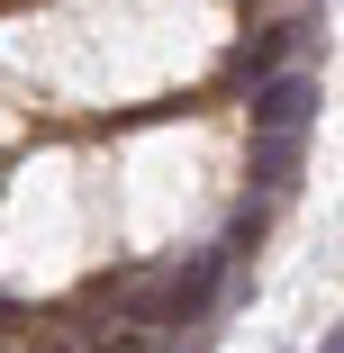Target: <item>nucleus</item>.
Returning <instances> with one entry per match:
<instances>
[{
	"instance_id": "nucleus-4",
	"label": "nucleus",
	"mask_w": 344,
	"mask_h": 353,
	"mask_svg": "<svg viewBox=\"0 0 344 353\" xmlns=\"http://www.w3.org/2000/svg\"><path fill=\"white\" fill-rule=\"evenodd\" d=\"M82 353H154V335H136V326H109V335H91Z\"/></svg>"
},
{
	"instance_id": "nucleus-1",
	"label": "nucleus",
	"mask_w": 344,
	"mask_h": 353,
	"mask_svg": "<svg viewBox=\"0 0 344 353\" xmlns=\"http://www.w3.org/2000/svg\"><path fill=\"white\" fill-rule=\"evenodd\" d=\"M254 127H299L308 136V118H317V73H281V63H272V73H254Z\"/></svg>"
},
{
	"instance_id": "nucleus-3",
	"label": "nucleus",
	"mask_w": 344,
	"mask_h": 353,
	"mask_svg": "<svg viewBox=\"0 0 344 353\" xmlns=\"http://www.w3.org/2000/svg\"><path fill=\"white\" fill-rule=\"evenodd\" d=\"M299 37H308L299 19H281V28H254V37H245V46L227 54V73H236V82H254V73H272V63H281V54H290Z\"/></svg>"
},
{
	"instance_id": "nucleus-2",
	"label": "nucleus",
	"mask_w": 344,
	"mask_h": 353,
	"mask_svg": "<svg viewBox=\"0 0 344 353\" xmlns=\"http://www.w3.org/2000/svg\"><path fill=\"white\" fill-rule=\"evenodd\" d=\"M299 163H308V145H299V127H254V190H263V199H281V190H299Z\"/></svg>"
},
{
	"instance_id": "nucleus-5",
	"label": "nucleus",
	"mask_w": 344,
	"mask_h": 353,
	"mask_svg": "<svg viewBox=\"0 0 344 353\" xmlns=\"http://www.w3.org/2000/svg\"><path fill=\"white\" fill-rule=\"evenodd\" d=\"M317 353H344V344H335V326H326V335H317Z\"/></svg>"
}]
</instances>
